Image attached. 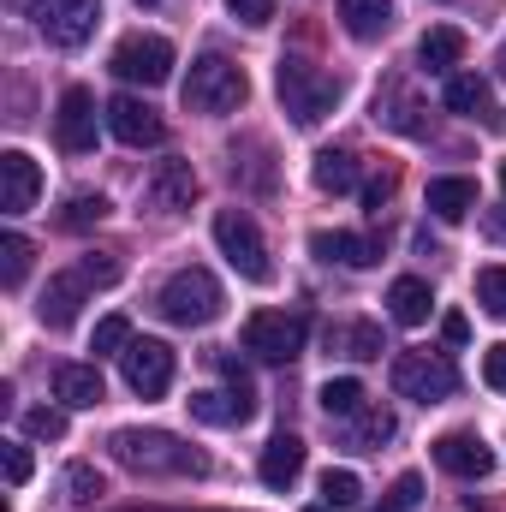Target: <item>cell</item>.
Listing matches in <instances>:
<instances>
[{"label":"cell","mask_w":506,"mask_h":512,"mask_svg":"<svg viewBox=\"0 0 506 512\" xmlns=\"http://www.w3.org/2000/svg\"><path fill=\"white\" fill-rule=\"evenodd\" d=\"M387 310H393V322H399V328H423V322H429V310H435V292H429V280H417V274H399V280L387 286Z\"/></svg>","instance_id":"21"},{"label":"cell","mask_w":506,"mask_h":512,"mask_svg":"<svg viewBox=\"0 0 506 512\" xmlns=\"http://www.w3.org/2000/svg\"><path fill=\"white\" fill-rule=\"evenodd\" d=\"M483 382L495 387V393H506V340L483 352Z\"/></svg>","instance_id":"42"},{"label":"cell","mask_w":506,"mask_h":512,"mask_svg":"<svg viewBox=\"0 0 506 512\" xmlns=\"http://www.w3.org/2000/svg\"><path fill=\"white\" fill-rule=\"evenodd\" d=\"M465 48H471V42H465L459 24H429L423 42H417V60H423L429 72H453V66L465 60Z\"/></svg>","instance_id":"23"},{"label":"cell","mask_w":506,"mask_h":512,"mask_svg":"<svg viewBox=\"0 0 506 512\" xmlns=\"http://www.w3.org/2000/svg\"><path fill=\"white\" fill-rule=\"evenodd\" d=\"M227 12H233L239 24H251V30L274 24V0H227Z\"/></svg>","instance_id":"40"},{"label":"cell","mask_w":506,"mask_h":512,"mask_svg":"<svg viewBox=\"0 0 506 512\" xmlns=\"http://www.w3.org/2000/svg\"><path fill=\"white\" fill-rule=\"evenodd\" d=\"M501 191H506V161H501Z\"/></svg>","instance_id":"46"},{"label":"cell","mask_w":506,"mask_h":512,"mask_svg":"<svg viewBox=\"0 0 506 512\" xmlns=\"http://www.w3.org/2000/svg\"><path fill=\"white\" fill-rule=\"evenodd\" d=\"M477 304L506 322V268H483V274H477Z\"/></svg>","instance_id":"36"},{"label":"cell","mask_w":506,"mask_h":512,"mask_svg":"<svg viewBox=\"0 0 506 512\" xmlns=\"http://www.w3.org/2000/svg\"><path fill=\"white\" fill-rule=\"evenodd\" d=\"M54 137H60V149H66V155H90V149H96V96H90L84 84H72V90L60 96Z\"/></svg>","instance_id":"11"},{"label":"cell","mask_w":506,"mask_h":512,"mask_svg":"<svg viewBox=\"0 0 506 512\" xmlns=\"http://www.w3.org/2000/svg\"><path fill=\"white\" fill-rule=\"evenodd\" d=\"M310 251L322 256V262H340V268H370V262H381V245H376V239H364V233H346V227H334V233H316V239H310Z\"/></svg>","instance_id":"20"},{"label":"cell","mask_w":506,"mask_h":512,"mask_svg":"<svg viewBox=\"0 0 506 512\" xmlns=\"http://www.w3.org/2000/svg\"><path fill=\"white\" fill-rule=\"evenodd\" d=\"M54 399L66 411H96L108 393H102V370L96 364H60L54 370Z\"/></svg>","instance_id":"19"},{"label":"cell","mask_w":506,"mask_h":512,"mask_svg":"<svg viewBox=\"0 0 506 512\" xmlns=\"http://www.w3.org/2000/svg\"><path fill=\"white\" fill-rule=\"evenodd\" d=\"M143 6H149V0H143Z\"/></svg>","instance_id":"49"},{"label":"cell","mask_w":506,"mask_h":512,"mask_svg":"<svg viewBox=\"0 0 506 512\" xmlns=\"http://www.w3.org/2000/svg\"><path fill=\"white\" fill-rule=\"evenodd\" d=\"M30 239H24V233H6V239H0V286H6V292H18V286H24V274H30Z\"/></svg>","instance_id":"27"},{"label":"cell","mask_w":506,"mask_h":512,"mask_svg":"<svg viewBox=\"0 0 506 512\" xmlns=\"http://www.w3.org/2000/svg\"><path fill=\"white\" fill-rule=\"evenodd\" d=\"M387 382H393L399 399L441 405V399H453V393H459V370H453L441 352H399V358H393V370H387Z\"/></svg>","instance_id":"5"},{"label":"cell","mask_w":506,"mask_h":512,"mask_svg":"<svg viewBox=\"0 0 506 512\" xmlns=\"http://www.w3.org/2000/svg\"><path fill=\"white\" fill-rule=\"evenodd\" d=\"M435 465H441V471H453V477H489V471H495V453H489V441H483V435L453 429V435H441V441H435Z\"/></svg>","instance_id":"16"},{"label":"cell","mask_w":506,"mask_h":512,"mask_svg":"<svg viewBox=\"0 0 506 512\" xmlns=\"http://www.w3.org/2000/svg\"><path fill=\"white\" fill-rule=\"evenodd\" d=\"M322 501H328V507H358V501H364L358 471H322Z\"/></svg>","instance_id":"32"},{"label":"cell","mask_w":506,"mask_h":512,"mask_svg":"<svg viewBox=\"0 0 506 512\" xmlns=\"http://www.w3.org/2000/svg\"><path fill=\"white\" fill-rule=\"evenodd\" d=\"M483 233H489L495 245H506V209H489V215H483Z\"/></svg>","instance_id":"45"},{"label":"cell","mask_w":506,"mask_h":512,"mask_svg":"<svg viewBox=\"0 0 506 512\" xmlns=\"http://www.w3.org/2000/svg\"><path fill=\"white\" fill-rule=\"evenodd\" d=\"M501 72H506V54H501Z\"/></svg>","instance_id":"48"},{"label":"cell","mask_w":506,"mask_h":512,"mask_svg":"<svg viewBox=\"0 0 506 512\" xmlns=\"http://www.w3.org/2000/svg\"><path fill=\"white\" fill-rule=\"evenodd\" d=\"M30 18L54 48H78V42H90V30L102 18V0H36Z\"/></svg>","instance_id":"9"},{"label":"cell","mask_w":506,"mask_h":512,"mask_svg":"<svg viewBox=\"0 0 506 512\" xmlns=\"http://www.w3.org/2000/svg\"><path fill=\"white\" fill-rule=\"evenodd\" d=\"M185 405H191V417H197V423H209V429H233V423H251V417H256L251 405H239L233 393H191Z\"/></svg>","instance_id":"26"},{"label":"cell","mask_w":506,"mask_h":512,"mask_svg":"<svg viewBox=\"0 0 506 512\" xmlns=\"http://www.w3.org/2000/svg\"><path fill=\"white\" fill-rule=\"evenodd\" d=\"M441 334H447V346H465V340H471V322H465V316L453 310V316L441 322Z\"/></svg>","instance_id":"43"},{"label":"cell","mask_w":506,"mask_h":512,"mask_svg":"<svg viewBox=\"0 0 506 512\" xmlns=\"http://www.w3.org/2000/svg\"><path fill=\"white\" fill-rule=\"evenodd\" d=\"M108 447L126 471H143V477H209V453L185 447L167 429H114Z\"/></svg>","instance_id":"1"},{"label":"cell","mask_w":506,"mask_h":512,"mask_svg":"<svg viewBox=\"0 0 506 512\" xmlns=\"http://www.w3.org/2000/svg\"><path fill=\"white\" fill-rule=\"evenodd\" d=\"M340 24L352 42H376L393 24V0H340Z\"/></svg>","instance_id":"24"},{"label":"cell","mask_w":506,"mask_h":512,"mask_svg":"<svg viewBox=\"0 0 506 512\" xmlns=\"http://www.w3.org/2000/svg\"><path fill=\"white\" fill-rule=\"evenodd\" d=\"M221 304H227V292H221V280H215L209 268H179V274L155 292V310H161L173 328H209V322L221 316Z\"/></svg>","instance_id":"4"},{"label":"cell","mask_w":506,"mask_h":512,"mask_svg":"<svg viewBox=\"0 0 506 512\" xmlns=\"http://www.w3.org/2000/svg\"><path fill=\"white\" fill-rule=\"evenodd\" d=\"M387 197H393V179H387V173H381V179H370V185H364V203H370V209H381Z\"/></svg>","instance_id":"44"},{"label":"cell","mask_w":506,"mask_h":512,"mask_svg":"<svg viewBox=\"0 0 506 512\" xmlns=\"http://www.w3.org/2000/svg\"><path fill=\"white\" fill-rule=\"evenodd\" d=\"M245 96H251L245 66H233L227 54H203V60H191V72H185V108H191V114L227 120V114L245 108Z\"/></svg>","instance_id":"3"},{"label":"cell","mask_w":506,"mask_h":512,"mask_svg":"<svg viewBox=\"0 0 506 512\" xmlns=\"http://www.w3.org/2000/svg\"><path fill=\"white\" fill-rule=\"evenodd\" d=\"M346 346H352L346 358H381V328L376 322H358V328L346 334Z\"/></svg>","instance_id":"39"},{"label":"cell","mask_w":506,"mask_h":512,"mask_svg":"<svg viewBox=\"0 0 506 512\" xmlns=\"http://www.w3.org/2000/svg\"><path fill=\"white\" fill-rule=\"evenodd\" d=\"M441 102H447L453 114H465V120H483L489 131L506 126V114H501V102H495V90H489V78H477V72H453L447 90H441Z\"/></svg>","instance_id":"12"},{"label":"cell","mask_w":506,"mask_h":512,"mask_svg":"<svg viewBox=\"0 0 506 512\" xmlns=\"http://www.w3.org/2000/svg\"><path fill=\"white\" fill-rule=\"evenodd\" d=\"M78 274H84L90 286H114V280H120V262H114L108 251H90L84 262H78Z\"/></svg>","instance_id":"38"},{"label":"cell","mask_w":506,"mask_h":512,"mask_svg":"<svg viewBox=\"0 0 506 512\" xmlns=\"http://www.w3.org/2000/svg\"><path fill=\"white\" fill-rule=\"evenodd\" d=\"M364 405H370V393H364V382H352V376H340V382L322 387V411H328V417H340V423H346V417H358Z\"/></svg>","instance_id":"28"},{"label":"cell","mask_w":506,"mask_h":512,"mask_svg":"<svg viewBox=\"0 0 506 512\" xmlns=\"http://www.w3.org/2000/svg\"><path fill=\"white\" fill-rule=\"evenodd\" d=\"M381 441H393V411L364 405L358 411V429H352V447H381Z\"/></svg>","instance_id":"31"},{"label":"cell","mask_w":506,"mask_h":512,"mask_svg":"<svg viewBox=\"0 0 506 512\" xmlns=\"http://www.w3.org/2000/svg\"><path fill=\"white\" fill-rule=\"evenodd\" d=\"M304 334H310V322L298 310H256L245 322V352L262 364H292L304 352Z\"/></svg>","instance_id":"7"},{"label":"cell","mask_w":506,"mask_h":512,"mask_svg":"<svg viewBox=\"0 0 506 512\" xmlns=\"http://www.w3.org/2000/svg\"><path fill=\"white\" fill-rule=\"evenodd\" d=\"M471 209H477V179H465V173L429 179V215L435 221H465Z\"/></svg>","instance_id":"22"},{"label":"cell","mask_w":506,"mask_h":512,"mask_svg":"<svg viewBox=\"0 0 506 512\" xmlns=\"http://www.w3.org/2000/svg\"><path fill=\"white\" fill-rule=\"evenodd\" d=\"M310 512H328V501H322V507H310Z\"/></svg>","instance_id":"47"},{"label":"cell","mask_w":506,"mask_h":512,"mask_svg":"<svg viewBox=\"0 0 506 512\" xmlns=\"http://www.w3.org/2000/svg\"><path fill=\"white\" fill-rule=\"evenodd\" d=\"M274 96H280V108H286L298 126H316V120H328V114L340 108V78L322 72V66H310V60L280 54V66H274Z\"/></svg>","instance_id":"2"},{"label":"cell","mask_w":506,"mask_h":512,"mask_svg":"<svg viewBox=\"0 0 506 512\" xmlns=\"http://www.w3.org/2000/svg\"><path fill=\"white\" fill-rule=\"evenodd\" d=\"M108 209H114V203H108L102 191H96V197H90V191H78V197L66 203V215H60V227H72V233H84V227H96V221H108Z\"/></svg>","instance_id":"29"},{"label":"cell","mask_w":506,"mask_h":512,"mask_svg":"<svg viewBox=\"0 0 506 512\" xmlns=\"http://www.w3.org/2000/svg\"><path fill=\"white\" fill-rule=\"evenodd\" d=\"M215 245H221V256L233 262L239 280H251V286H268V280H274L268 245H262V233H256V221L245 215V209H221V215H215Z\"/></svg>","instance_id":"6"},{"label":"cell","mask_w":506,"mask_h":512,"mask_svg":"<svg viewBox=\"0 0 506 512\" xmlns=\"http://www.w3.org/2000/svg\"><path fill=\"white\" fill-rule=\"evenodd\" d=\"M96 495H102V471H96V465H84V459H78V465H66V501L90 507Z\"/></svg>","instance_id":"33"},{"label":"cell","mask_w":506,"mask_h":512,"mask_svg":"<svg viewBox=\"0 0 506 512\" xmlns=\"http://www.w3.org/2000/svg\"><path fill=\"white\" fill-rule=\"evenodd\" d=\"M102 114H108V131H114L120 143H131V149H155V143L167 137L161 114H155L149 102H137V96H114Z\"/></svg>","instance_id":"13"},{"label":"cell","mask_w":506,"mask_h":512,"mask_svg":"<svg viewBox=\"0 0 506 512\" xmlns=\"http://www.w3.org/2000/svg\"><path fill=\"white\" fill-rule=\"evenodd\" d=\"M36 191H42V167L24 149H6L0 155V209L24 215V209H36Z\"/></svg>","instance_id":"15"},{"label":"cell","mask_w":506,"mask_h":512,"mask_svg":"<svg viewBox=\"0 0 506 512\" xmlns=\"http://www.w3.org/2000/svg\"><path fill=\"white\" fill-rule=\"evenodd\" d=\"M215 364H221V376H227V393H233L239 405H251V411H256V387H251V376H245V364H239L233 352H221Z\"/></svg>","instance_id":"37"},{"label":"cell","mask_w":506,"mask_h":512,"mask_svg":"<svg viewBox=\"0 0 506 512\" xmlns=\"http://www.w3.org/2000/svg\"><path fill=\"white\" fill-rule=\"evenodd\" d=\"M84 292H90V280L72 268V274H54L48 280V292H42V304H36V316H42V328H72L78 322V310H84Z\"/></svg>","instance_id":"18"},{"label":"cell","mask_w":506,"mask_h":512,"mask_svg":"<svg viewBox=\"0 0 506 512\" xmlns=\"http://www.w3.org/2000/svg\"><path fill=\"white\" fill-rule=\"evenodd\" d=\"M114 78H126V84H143V90H155V84H167L173 78V42L167 36H126L120 48H114Z\"/></svg>","instance_id":"8"},{"label":"cell","mask_w":506,"mask_h":512,"mask_svg":"<svg viewBox=\"0 0 506 512\" xmlns=\"http://www.w3.org/2000/svg\"><path fill=\"white\" fill-rule=\"evenodd\" d=\"M417 501H423V477H417V471H405V477L381 495L376 512H417Z\"/></svg>","instance_id":"35"},{"label":"cell","mask_w":506,"mask_h":512,"mask_svg":"<svg viewBox=\"0 0 506 512\" xmlns=\"http://www.w3.org/2000/svg\"><path fill=\"white\" fill-rule=\"evenodd\" d=\"M310 179H316V191H328V197H346V191H358V161H352L346 149H316V161H310Z\"/></svg>","instance_id":"25"},{"label":"cell","mask_w":506,"mask_h":512,"mask_svg":"<svg viewBox=\"0 0 506 512\" xmlns=\"http://www.w3.org/2000/svg\"><path fill=\"white\" fill-rule=\"evenodd\" d=\"M304 453H310V447H304L292 429H280V435L262 447V459H256V477H262L268 489H292V483L304 477Z\"/></svg>","instance_id":"17"},{"label":"cell","mask_w":506,"mask_h":512,"mask_svg":"<svg viewBox=\"0 0 506 512\" xmlns=\"http://www.w3.org/2000/svg\"><path fill=\"white\" fill-rule=\"evenodd\" d=\"M143 197H149L155 215H185L191 197H197V173H191V161H161V167L149 173Z\"/></svg>","instance_id":"14"},{"label":"cell","mask_w":506,"mask_h":512,"mask_svg":"<svg viewBox=\"0 0 506 512\" xmlns=\"http://www.w3.org/2000/svg\"><path fill=\"white\" fill-rule=\"evenodd\" d=\"M0 465H6V483H12V489H24V483H30V453H24L18 441H6V447H0Z\"/></svg>","instance_id":"41"},{"label":"cell","mask_w":506,"mask_h":512,"mask_svg":"<svg viewBox=\"0 0 506 512\" xmlns=\"http://www.w3.org/2000/svg\"><path fill=\"white\" fill-rule=\"evenodd\" d=\"M126 346H131V322L126 316H102L96 334H90V352H96V358H120Z\"/></svg>","instance_id":"30"},{"label":"cell","mask_w":506,"mask_h":512,"mask_svg":"<svg viewBox=\"0 0 506 512\" xmlns=\"http://www.w3.org/2000/svg\"><path fill=\"white\" fill-rule=\"evenodd\" d=\"M120 370H126V387L137 399H161L173 387V346L167 340H131L120 352Z\"/></svg>","instance_id":"10"},{"label":"cell","mask_w":506,"mask_h":512,"mask_svg":"<svg viewBox=\"0 0 506 512\" xmlns=\"http://www.w3.org/2000/svg\"><path fill=\"white\" fill-rule=\"evenodd\" d=\"M24 435H36V441H60V435H66V411H60V405H36V411H24Z\"/></svg>","instance_id":"34"}]
</instances>
